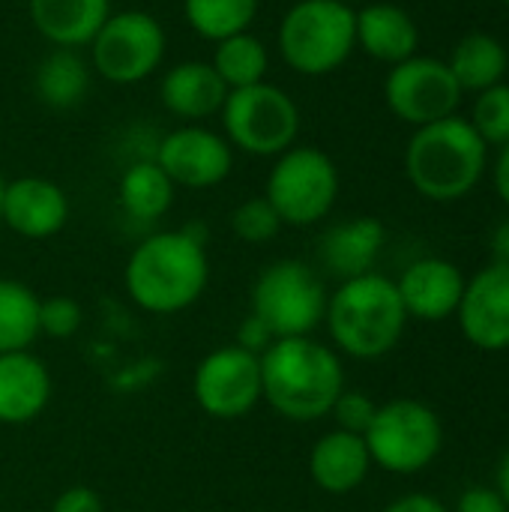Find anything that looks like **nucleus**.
<instances>
[{
	"label": "nucleus",
	"instance_id": "nucleus-9",
	"mask_svg": "<svg viewBox=\"0 0 509 512\" xmlns=\"http://www.w3.org/2000/svg\"><path fill=\"white\" fill-rule=\"evenodd\" d=\"M372 465L390 474H417L441 450L444 429L432 408L414 399L378 405L372 426L363 435Z\"/></svg>",
	"mask_w": 509,
	"mask_h": 512
},
{
	"label": "nucleus",
	"instance_id": "nucleus-26",
	"mask_svg": "<svg viewBox=\"0 0 509 512\" xmlns=\"http://www.w3.org/2000/svg\"><path fill=\"white\" fill-rule=\"evenodd\" d=\"M39 294L18 279H0V354L30 351L39 333Z\"/></svg>",
	"mask_w": 509,
	"mask_h": 512
},
{
	"label": "nucleus",
	"instance_id": "nucleus-33",
	"mask_svg": "<svg viewBox=\"0 0 509 512\" xmlns=\"http://www.w3.org/2000/svg\"><path fill=\"white\" fill-rule=\"evenodd\" d=\"M51 512H102V498L87 486H72L54 498Z\"/></svg>",
	"mask_w": 509,
	"mask_h": 512
},
{
	"label": "nucleus",
	"instance_id": "nucleus-42",
	"mask_svg": "<svg viewBox=\"0 0 509 512\" xmlns=\"http://www.w3.org/2000/svg\"><path fill=\"white\" fill-rule=\"evenodd\" d=\"M507 6H509V0H507Z\"/></svg>",
	"mask_w": 509,
	"mask_h": 512
},
{
	"label": "nucleus",
	"instance_id": "nucleus-2",
	"mask_svg": "<svg viewBox=\"0 0 509 512\" xmlns=\"http://www.w3.org/2000/svg\"><path fill=\"white\" fill-rule=\"evenodd\" d=\"M261 402L291 423H315L330 414L345 390L342 360L312 336L276 339L261 354Z\"/></svg>",
	"mask_w": 509,
	"mask_h": 512
},
{
	"label": "nucleus",
	"instance_id": "nucleus-39",
	"mask_svg": "<svg viewBox=\"0 0 509 512\" xmlns=\"http://www.w3.org/2000/svg\"><path fill=\"white\" fill-rule=\"evenodd\" d=\"M498 495L504 498V504H507L509 510V450L507 456L501 459V468H498Z\"/></svg>",
	"mask_w": 509,
	"mask_h": 512
},
{
	"label": "nucleus",
	"instance_id": "nucleus-18",
	"mask_svg": "<svg viewBox=\"0 0 509 512\" xmlns=\"http://www.w3.org/2000/svg\"><path fill=\"white\" fill-rule=\"evenodd\" d=\"M159 99L183 123H201L222 111L228 87L207 60H183L162 75Z\"/></svg>",
	"mask_w": 509,
	"mask_h": 512
},
{
	"label": "nucleus",
	"instance_id": "nucleus-28",
	"mask_svg": "<svg viewBox=\"0 0 509 512\" xmlns=\"http://www.w3.org/2000/svg\"><path fill=\"white\" fill-rule=\"evenodd\" d=\"M261 0H183L186 24L207 42L246 33L258 18Z\"/></svg>",
	"mask_w": 509,
	"mask_h": 512
},
{
	"label": "nucleus",
	"instance_id": "nucleus-29",
	"mask_svg": "<svg viewBox=\"0 0 509 512\" xmlns=\"http://www.w3.org/2000/svg\"><path fill=\"white\" fill-rule=\"evenodd\" d=\"M474 132L486 141V147L509 144V84H495L477 93L471 120Z\"/></svg>",
	"mask_w": 509,
	"mask_h": 512
},
{
	"label": "nucleus",
	"instance_id": "nucleus-35",
	"mask_svg": "<svg viewBox=\"0 0 509 512\" xmlns=\"http://www.w3.org/2000/svg\"><path fill=\"white\" fill-rule=\"evenodd\" d=\"M459 512H507V504H504V498L495 489L474 486V489H468L462 495Z\"/></svg>",
	"mask_w": 509,
	"mask_h": 512
},
{
	"label": "nucleus",
	"instance_id": "nucleus-34",
	"mask_svg": "<svg viewBox=\"0 0 509 512\" xmlns=\"http://www.w3.org/2000/svg\"><path fill=\"white\" fill-rule=\"evenodd\" d=\"M273 342H276V339L267 333V327H264L255 315H249V318L237 327V339H234V345H240L243 351L258 354V357H261Z\"/></svg>",
	"mask_w": 509,
	"mask_h": 512
},
{
	"label": "nucleus",
	"instance_id": "nucleus-10",
	"mask_svg": "<svg viewBox=\"0 0 509 512\" xmlns=\"http://www.w3.org/2000/svg\"><path fill=\"white\" fill-rule=\"evenodd\" d=\"M165 27L144 9L111 12L93 36L90 66L111 84H138L165 60Z\"/></svg>",
	"mask_w": 509,
	"mask_h": 512
},
{
	"label": "nucleus",
	"instance_id": "nucleus-13",
	"mask_svg": "<svg viewBox=\"0 0 509 512\" xmlns=\"http://www.w3.org/2000/svg\"><path fill=\"white\" fill-rule=\"evenodd\" d=\"M153 162L171 177L174 186L213 189L228 180L234 168V147L225 135L201 123H183L159 138Z\"/></svg>",
	"mask_w": 509,
	"mask_h": 512
},
{
	"label": "nucleus",
	"instance_id": "nucleus-17",
	"mask_svg": "<svg viewBox=\"0 0 509 512\" xmlns=\"http://www.w3.org/2000/svg\"><path fill=\"white\" fill-rule=\"evenodd\" d=\"M396 288L408 315L420 321H441L459 309L465 279L456 264L441 258H423L402 273Z\"/></svg>",
	"mask_w": 509,
	"mask_h": 512
},
{
	"label": "nucleus",
	"instance_id": "nucleus-20",
	"mask_svg": "<svg viewBox=\"0 0 509 512\" xmlns=\"http://www.w3.org/2000/svg\"><path fill=\"white\" fill-rule=\"evenodd\" d=\"M372 468L369 447L363 435H351L342 429H333L321 435L309 453V474L318 489L327 495H348L354 492Z\"/></svg>",
	"mask_w": 509,
	"mask_h": 512
},
{
	"label": "nucleus",
	"instance_id": "nucleus-16",
	"mask_svg": "<svg viewBox=\"0 0 509 512\" xmlns=\"http://www.w3.org/2000/svg\"><path fill=\"white\" fill-rule=\"evenodd\" d=\"M51 372L33 351L0 354V423L27 426L51 402Z\"/></svg>",
	"mask_w": 509,
	"mask_h": 512
},
{
	"label": "nucleus",
	"instance_id": "nucleus-12",
	"mask_svg": "<svg viewBox=\"0 0 509 512\" xmlns=\"http://www.w3.org/2000/svg\"><path fill=\"white\" fill-rule=\"evenodd\" d=\"M384 99L399 120L420 129L453 117L462 102V87L456 84L447 60L414 54L387 72Z\"/></svg>",
	"mask_w": 509,
	"mask_h": 512
},
{
	"label": "nucleus",
	"instance_id": "nucleus-11",
	"mask_svg": "<svg viewBox=\"0 0 509 512\" xmlns=\"http://www.w3.org/2000/svg\"><path fill=\"white\" fill-rule=\"evenodd\" d=\"M195 405L213 420H240L261 402V357L240 345L210 351L192 375Z\"/></svg>",
	"mask_w": 509,
	"mask_h": 512
},
{
	"label": "nucleus",
	"instance_id": "nucleus-23",
	"mask_svg": "<svg viewBox=\"0 0 509 512\" xmlns=\"http://www.w3.org/2000/svg\"><path fill=\"white\" fill-rule=\"evenodd\" d=\"M33 90L48 108H75L90 90V63L81 57L78 48H51L36 66Z\"/></svg>",
	"mask_w": 509,
	"mask_h": 512
},
{
	"label": "nucleus",
	"instance_id": "nucleus-24",
	"mask_svg": "<svg viewBox=\"0 0 509 512\" xmlns=\"http://www.w3.org/2000/svg\"><path fill=\"white\" fill-rule=\"evenodd\" d=\"M174 189L171 177L153 159H138L120 177L117 201L135 222H156L171 210Z\"/></svg>",
	"mask_w": 509,
	"mask_h": 512
},
{
	"label": "nucleus",
	"instance_id": "nucleus-25",
	"mask_svg": "<svg viewBox=\"0 0 509 512\" xmlns=\"http://www.w3.org/2000/svg\"><path fill=\"white\" fill-rule=\"evenodd\" d=\"M456 84L465 90H486L504 81L509 66V54L501 39L489 36V33H468L459 39V45L453 48V57L447 60Z\"/></svg>",
	"mask_w": 509,
	"mask_h": 512
},
{
	"label": "nucleus",
	"instance_id": "nucleus-32",
	"mask_svg": "<svg viewBox=\"0 0 509 512\" xmlns=\"http://www.w3.org/2000/svg\"><path fill=\"white\" fill-rule=\"evenodd\" d=\"M375 411H378V405L360 390H342L339 399L330 408V414L336 420V429L351 432V435H366V429L375 420Z\"/></svg>",
	"mask_w": 509,
	"mask_h": 512
},
{
	"label": "nucleus",
	"instance_id": "nucleus-31",
	"mask_svg": "<svg viewBox=\"0 0 509 512\" xmlns=\"http://www.w3.org/2000/svg\"><path fill=\"white\" fill-rule=\"evenodd\" d=\"M81 306L66 297V294H57V297H48V300H39V333L48 336V339H69L81 330Z\"/></svg>",
	"mask_w": 509,
	"mask_h": 512
},
{
	"label": "nucleus",
	"instance_id": "nucleus-30",
	"mask_svg": "<svg viewBox=\"0 0 509 512\" xmlns=\"http://www.w3.org/2000/svg\"><path fill=\"white\" fill-rule=\"evenodd\" d=\"M231 231H234L237 240L258 246V243H270V240L279 237L282 219L273 210V204L264 195H258V198H249V201H243V204L234 207V213H231Z\"/></svg>",
	"mask_w": 509,
	"mask_h": 512
},
{
	"label": "nucleus",
	"instance_id": "nucleus-27",
	"mask_svg": "<svg viewBox=\"0 0 509 512\" xmlns=\"http://www.w3.org/2000/svg\"><path fill=\"white\" fill-rule=\"evenodd\" d=\"M210 66L216 69V75L222 78L228 90H240V87L267 81L270 54H267V45L252 30H246V33L216 42Z\"/></svg>",
	"mask_w": 509,
	"mask_h": 512
},
{
	"label": "nucleus",
	"instance_id": "nucleus-8",
	"mask_svg": "<svg viewBox=\"0 0 509 512\" xmlns=\"http://www.w3.org/2000/svg\"><path fill=\"white\" fill-rule=\"evenodd\" d=\"M222 135L249 156H279L300 135V108L279 84L261 81L228 90L222 105Z\"/></svg>",
	"mask_w": 509,
	"mask_h": 512
},
{
	"label": "nucleus",
	"instance_id": "nucleus-6",
	"mask_svg": "<svg viewBox=\"0 0 509 512\" xmlns=\"http://www.w3.org/2000/svg\"><path fill=\"white\" fill-rule=\"evenodd\" d=\"M327 312V291L318 273L297 258L264 267L252 285V312L273 339L312 336Z\"/></svg>",
	"mask_w": 509,
	"mask_h": 512
},
{
	"label": "nucleus",
	"instance_id": "nucleus-5",
	"mask_svg": "<svg viewBox=\"0 0 509 512\" xmlns=\"http://www.w3.org/2000/svg\"><path fill=\"white\" fill-rule=\"evenodd\" d=\"M276 45L297 75H330L357 48V9L342 0H297L279 21Z\"/></svg>",
	"mask_w": 509,
	"mask_h": 512
},
{
	"label": "nucleus",
	"instance_id": "nucleus-19",
	"mask_svg": "<svg viewBox=\"0 0 509 512\" xmlns=\"http://www.w3.org/2000/svg\"><path fill=\"white\" fill-rule=\"evenodd\" d=\"M27 12L45 42L81 51L111 15V0H27Z\"/></svg>",
	"mask_w": 509,
	"mask_h": 512
},
{
	"label": "nucleus",
	"instance_id": "nucleus-21",
	"mask_svg": "<svg viewBox=\"0 0 509 512\" xmlns=\"http://www.w3.org/2000/svg\"><path fill=\"white\" fill-rule=\"evenodd\" d=\"M357 45L381 60V63H402L417 54L420 30L417 21L396 3H369L357 12Z\"/></svg>",
	"mask_w": 509,
	"mask_h": 512
},
{
	"label": "nucleus",
	"instance_id": "nucleus-38",
	"mask_svg": "<svg viewBox=\"0 0 509 512\" xmlns=\"http://www.w3.org/2000/svg\"><path fill=\"white\" fill-rule=\"evenodd\" d=\"M492 255H495V264L509 267V219L498 225V231L492 234Z\"/></svg>",
	"mask_w": 509,
	"mask_h": 512
},
{
	"label": "nucleus",
	"instance_id": "nucleus-4",
	"mask_svg": "<svg viewBox=\"0 0 509 512\" xmlns=\"http://www.w3.org/2000/svg\"><path fill=\"white\" fill-rule=\"evenodd\" d=\"M486 159V141L465 117L453 114L414 132L405 150V171L423 198L456 201L480 183Z\"/></svg>",
	"mask_w": 509,
	"mask_h": 512
},
{
	"label": "nucleus",
	"instance_id": "nucleus-40",
	"mask_svg": "<svg viewBox=\"0 0 509 512\" xmlns=\"http://www.w3.org/2000/svg\"><path fill=\"white\" fill-rule=\"evenodd\" d=\"M3 186H6V180H3V174H0V204H3Z\"/></svg>",
	"mask_w": 509,
	"mask_h": 512
},
{
	"label": "nucleus",
	"instance_id": "nucleus-41",
	"mask_svg": "<svg viewBox=\"0 0 509 512\" xmlns=\"http://www.w3.org/2000/svg\"><path fill=\"white\" fill-rule=\"evenodd\" d=\"M342 3H354V0H342Z\"/></svg>",
	"mask_w": 509,
	"mask_h": 512
},
{
	"label": "nucleus",
	"instance_id": "nucleus-36",
	"mask_svg": "<svg viewBox=\"0 0 509 512\" xmlns=\"http://www.w3.org/2000/svg\"><path fill=\"white\" fill-rule=\"evenodd\" d=\"M384 512H447L441 501L429 498V495H408V498H399L396 504H390Z\"/></svg>",
	"mask_w": 509,
	"mask_h": 512
},
{
	"label": "nucleus",
	"instance_id": "nucleus-1",
	"mask_svg": "<svg viewBox=\"0 0 509 512\" xmlns=\"http://www.w3.org/2000/svg\"><path fill=\"white\" fill-rule=\"evenodd\" d=\"M210 282L207 234L201 225L144 237L123 267L129 300L147 315H177L201 300Z\"/></svg>",
	"mask_w": 509,
	"mask_h": 512
},
{
	"label": "nucleus",
	"instance_id": "nucleus-14",
	"mask_svg": "<svg viewBox=\"0 0 509 512\" xmlns=\"http://www.w3.org/2000/svg\"><path fill=\"white\" fill-rule=\"evenodd\" d=\"M69 222V198L48 177H15L3 186L0 225L24 240H48Z\"/></svg>",
	"mask_w": 509,
	"mask_h": 512
},
{
	"label": "nucleus",
	"instance_id": "nucleus-22",
	"mask_svg": "<svg viewBox=\"0 0 509 512\" xmlns=\"http://www.w3.org/2000/svg\"><path fill=\"white\" fill-rule=\"evenodd\" d=\"M384 237L387 234L378 219L372 216L348 219L321 237V261L342 282L372 273V264L384 246Z\"/></svg>",
	"mask_w": 509,
	"mask_h": 512
},
{
	"label": "nucleus",
	"instance_id": "nucleus-3",
	"mask_svg": "<svg viewBox=\"0 0 509 512\" xmlns=\"http://www.w3.org/2000/svg\"><path fill=\"white\" fill-rule=\"evenodd\" d=\"M408 312L396 282L378 273L345 279L330 297L324 324L339 351L357 360H375L393 351L405 333Z\"/></svg>",
	"mask_w": 509,
	"mask_h": 512
},
{
	"label": "nucleus",
	"instance_id": "nucleus-37",
	"mask_svg": "<svg viewBox=\"0 0 509 512\" xmlns=\"http://www.w3.org/2000/svg\"><path fill=\"white\" fill-rule=\"evenodd\" d=\"M495 186H498V195L504 198V204L509 207V144L501 147L498 153V165H495Z\"/></svg>",
	"mask_w": 509,
	"mask_h": 512
},
{
	"label": "nucleus",
	"instance_id": "nucleus-15",
	"mask_svg": "<svg viewBox=\"0 0 509 512\" xmlns=\"http://www.w3.org/2000/svg\"><path fill=\"white\" fill-rule=\"evenodd\" d=\"M459 324L471 345L483 351L509 348V267L492 264L465 285Z\"/></svg>",
	"mask_w": 509,
	"mask_h": 512
},
{
	"label": "nucleus",
	"instance_id": "nucleus-7",
	"mask_svg": "<svg viewBox=\"0 0 509 512\" xmlns=\"http://www.w3.org/2000/svg\"><path fill=\"white\" fill-rule=\"evenodd\" d=\"M264 198L273 204L282 225H315L339 198V168L324 150L294 144L276 156L267 174Z\"/></svg>",
	"mask_w": 509,
	"mask_h": 512
}]
</instances>
